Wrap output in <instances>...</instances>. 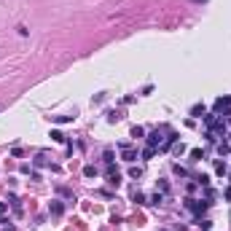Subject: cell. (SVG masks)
<instances>
[{"instance_id":"obj_1","label":"cell","mask_w":231,"mask_h":231,"mask_svg":"<svg viewBox=\"0 0 231 231\" xmlns=\"http://www.w3.org/2000/svg\"><path fill=\"white\" fill-rule=\"evenodd\" d=\"M226 108H228V99H218V102H215V110H226Z\"/></svg>"},{"instance_id":"obj_3","label":"cell","mask_w":231,"mask_h":231,"mask_svg":"<svg viewBox=\"0 0 231 231\" xmlns=\"http://www.w3.org/2000/svg\"><path fill=\"white\" fill-rule=\"evenodd\" d=\"M124 158H126V161H132V158H134V151H132V148H124Z\"/></svg>"},{"instance_id":"obj_5","label":"cell","mask_w":231,"mask_h":231,"mask_svg":"<svg viewBox=\"0 0 231 231\" xmlns=\"http://www.w3.org/2000/svg\"><path fill=\"white\" fill-rule=\"evenodd\" d=\"M3 212H6V204H3V202H0V215H3Z\"/></svg>"},{"instance_id":"obj_4","label":"cell","mask_w":231,"mask_h":231,"mask_svg":"<svg viewBox=\"0 0 231 231\" xmlns=\"http://www.w3.org/2000/svg\"><path fill=\"white\" fill-rule=\"evenodd\" d=\"M51 212H54V215H62V204H59V202H57V204H51Z\"/></svg>"},{"instance_id":"obj_2","label":"cell","mask_w":231,"mask_h":231,"mask_svg":"<svg viewBox=\"0 0 231 231\" xmlns=\"http://www.w3.org/2000/svg\"><path fill=\"white\" fill-rule=\"evenodd\" d=\"M188 207H191V210H193V212H202V210H204V207H207V204H204V202H202V204H196V202H188Z\"/></svg>"}]
</instances>
